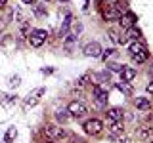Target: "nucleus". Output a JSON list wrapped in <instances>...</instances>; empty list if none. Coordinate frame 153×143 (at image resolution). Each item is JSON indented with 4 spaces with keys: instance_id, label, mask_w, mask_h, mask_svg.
Here are the masks:
<instances>
[{
    "instance_id": "obj_30",
    "label": "nucleus",
    "mask_w": 153,
    "mask_h": 143,
    "mask_svg": "<svg viewBox=\"0 0 153 143\" xmlns=\"http://www.w3.org/2000/svg\"><path fill=\"white\" fill-rule=\"evenodd\" d=\"M23 4H33V0H21Z\"/></svg>"
},
{
    "instance_id": "obj_15",
    "label": "nucleus",
    "mask_w": 153,
    "mask_h": 143,
    "mask_svg": "<svg viewBox=\"0 0 153 143\" xmlns=\"http://www.w3.org/2000/svg\"><path fill=\"white\" fill-rule=\"evenodd\" d=\"M136 107L142 109V111H147V109L151 107V101L147 97H136Z\"/></svg>"
},
{
    "instance_id": "obj_31",
    "label": "nucleus",
    "mask_w": 153,
    "mask_h": 143,
    "mask_svg": "<svg viewBox=\"0 0 153 143\" xmlns=\"http://www.w3.org/2000/svg\"><path fill=\"white\" fill-rule=\"evenodd\" d=\"M149 73H151V74H153V69H151V71H149Z\"/></svg>"
},
{
    "instance_id": "obj_27",
    "label": "nucleus",
    "mask_w": 153,
    "mask_h": 143,
    "mask_svg": "<svg viewBox=\"0 0 153 143\" xmlns=\"http://www.w3.org/2000/svg\"><path fill=\"white\" fill-rule=\"evenodd\" d=\"M111 54H113V50H105L103 54H102V59H107V57L111 55Z\"/></svg>"
},
{
    "instance_id": "obj_26",
    "label": "nucleus",
    "mask_w": 153,
    "mask_h": 143,
    "mask_svg": "<svg viewBox=\"0 0 153 143\" xmlns=\"http://www.w3.org/2000/svg\"><path fill=\"white\" fill-rule=\"evenodd\" d=\"M35 12H36V15H44V8H42V6H35Z\"/></svg>"
},
{
    "instance_id": "obj_20",
    "label": "nucleus",
    "mask_w": 153,
    "mask_h": 143,
    "mask_svg": "<svg viewBox=\"0 0 153 143\" xmlns=\"http://www.w3.org/2000/svg\"><path fill=\"white\" fill-rule=\"evenodd\" d=\"M90 80V74H82L79 80H76V84H79V88H82V86H86V82Z\"/></svg>"
},
{
    "instance_id": "obj_13",
    "label": "nucleus",
    "mask_w": 153,
    "mask_h": 143,
    "mask_svg": "<svg viewBox=\"0 0 153 143\" xmlns=\"http://www.w3.org/2000/svg\"><path fill=\"white\" fill-rule=\"evenodd\" d=\"M117 90H119V92H123L124 95H132L134 94L132 84L130 82H123V80H121V82H117Z\"/></svg>"
},
{
    "instance_id": "obj_4",
    "label": "nucleus",
    "mask_w": 153,
    "mask_h": 143,
    "mask_svg": "<svg viewBox=\"0 0 153 143\" xmlns=\"http://www.w3.org/2000/svg\"><path fill=\"white\" fill-rule=\"evenodd\" d=\"M48 32L44 31V29H35V31H31V35H29V42H31V46L35 48H40L42 44H44Z\"/></svg>"
},
{
    "instance_id": "obj_5",
    "label": "nucleus",
    "mask_w": 153,
    "mask_h": 143,
    "mask_svg": "<svg viewBox=\"0 0 153 143\" xmlns=\"http://www.w3.org/2000/svg\"><path fill=\"white\" fill-rule=\"evenodd\" d=\"M103 130V122L98 120V118H90V120L84 122V132L90 133V136H98Z\"/></svg>"
},
{
    "instance_id": "obj_2",
    "label": "nucleus",
    "mask_w": 153,
    "mask_h": 143,
    "mask_svg": "<svg viewBox=\"0 0 153 143\" xmlns=\"http://www.w3.org/2000/svg\"><path fill=\"white\" fill-rule=\"evenodd\" d=\"M44 136L50 141H61L67 136V132L61 126H57V124H48V126L44 128Z\"/></svg>"
},
{
    "instance_id": "obj_19",
    "label": "nucleus",
    "mask_w": 153,
    "mask_h": 143,
    "mask_svg": "<svg viewBox=\"0 0 153 143\" xmlns=\"http://www.w3.org/2000/svg\"><path fill=\"white\" fill-rule=\"evenodd\" d=\"M16 136H17V130H16V128H10L8 133H6V139H4V143H10V141H12Z\"/></svg>"
},
{
    "instance_id": "obj_21",
    "label": "nucleus",
    "mask_w": 153,
    "mask_h": 143,
    "mask_svg": "<svg viewBox=\"0 0 153 143\" xmlns=\"http://www.w3.org/2000/svg\"><path fill=\"white\" fill-rule=\"evenodd\" d=\"M113 143H130V139H128L126 136H115V139H113Z\"/></svg>"
},
{
    "instance_id": "obj_1",
    "label": "nucleus",
    "mask_w": 153,
    "mask_h": 143,
    "mask_svg": "<svg viewBox=\"0 0 153 143\" xmlns=\"http://www.w3.org/2000/svg\"><path fill=\"white\" fill-rule=\"evenodd\" d=\"M130 57L134 61H138V63H143V61H147V57H149V52H147V48L140 44V42H132L130 44Z\"/></svg>"
},
{
    "instance_id": "obj_29",
    "label": "nucleus",
    "mask_w": 153,
    "mask_h": 143,
    "mask_svg": "<svg viewBox=\"0 0 153 143\" xmlns=\"http://www.w3.org/2000/svg\"><path fill=\"white\" fill-rule=\"evenodd\" d=\"M6 2H8V0H0V8H4V6H6Z\"/></svg>"
},
{
    "instance_id": "obj_3",
    "label": "nucleus",
    "mask_w": 153,
    "mask_h": 143,
    "mask_svg": "<svg viewBox=\"0 0 153 143\" xmlns=\"http://www.w3.org/2000/svg\"><path fill=\"white\" fill-rule=\"evenodd\" d=\"M67 113H69L71 116H75V118H80V116H84V114L88 113V107H86L82 101H71L67 105Z\"/></svg>"
},
{
    "instance_id": "obj_10",
    "label": "nucleus",
    "mask_w": 153,
    "mask_h": 143,
    "mask_svg": "<svg viewBox=\"0 0 153 143\" xmlns=\"http://www.w3.org/2000/svg\"><path fill=\"white\" fill-rule=\"evenodd\" d=\"M107 116H109V120H113V122H121L123 116H124V111L121 107H109L107 109Z\"/></svg>"
},
{
    "instance_id": "obj_17",
    "label": "nucleus",
    "mask_w": 153,
    "mask_h": 143,
    "mask_svg": "<svg viewBox=\"0 0 153 143\" xmlns=\"http://www.w3.org/2000/svg\"><path fill=\"white\" fill-rule=\"evenodd\" d=\"M109 132H111L113 136H121V133H123V124L111 120V124H109Z\"/></svg>"
},
{
    "instance_id": "obj_14",
    "label": "nucleus",
    "mask_w": 153,
    "mask_h": 143,
    "mask_svg": "<svg viewBox=\"0 0 153 143\" xmlns=\"http://www.w3.org/2000/svg\"><path fill=\"white\" fill-rule=\"evenodd\" d=\"M136 136H138V139H149V137H151V128L149 126L138 128V130H136Z\"/></svg>"
},
{
    "instance_id": "obj_12",
    "label": "nucleus",
    "mask_w": 153,
    "mask_h": 143,
    "mask_svg": "<svg viewBox=\"0 0 153 143\" xmlns=\"http://www.w3.org/2000/svg\"><path fill=\"white\" fill-rule=\"evenodd\" d=\"M134 23H136V15H134V13L128 12L126 15H121V25H123L124 29H130V27H134Z\"/></svg>"
},
{
    "instance_id": "obj_23",
    "label": "nucleus",
    "mask_w": 153,
    "mask_h": 143,
    "mask_svg": "<svg viewBox=\"0 0 153 143\" xmlns=\"http://www.w3.org/2000/svg\"><path fill=\"white\" fill-rule=\"evenodd\" d=\"M109 36H111V40H115V42H119V32L115 31V29H111V31H109Z\"/></svg>"
},
{
    "instance_id": "obj_25",
    "label": "nucleus",
    "mask_w": 153,
    "mask_h": 143,
    "mask_svg": "<svg viewBox=\"0 0 153 143\" xmlns=\"http://www.w3.org/2000/svg\"><path fill=\"white\" fill-rule=\"evenodd\" d=\"M10 86H19V76H12L10 78Z\"/></svg>"
},
{
    "instance_id": "obj_28",
    "label": "nucleus",
    "mask_w": 153,
    "mask_h": 143,
    "mask_svg": "<svg viewBox=\"0 0 153 143\" xmlns=\"http://www.w3.org/2000/svg\"><path fill=\"white\" fill-rule=\"evenodd\" d=\"M146 90H147V92H149V94H153V80H151L149 84H147V88H146Z\"/></svg>"
},
{
    "instance_id": "obj_7",
    "label": "nucleus",
    "mask_w": 153,
    "mask_h": 143,
    "mask_svg": "<svg viewBox=\"0 0 153 143\" xmlns=\"http://www.w3.org/2000/svg\"><path fill=\"white\" fill-rule=\"evenodd\" d=\"M102 13H103V19H105V21H117V19H121V15H123V13L119 12V10L113 6V4H109V6H103Z\"/></svg>"
},
{
    "instance_id": "obj_11",
    "label": "nucleus",
    "mask_w": 153,
    "mask_h": 143,
    "mask_svg": "<svg viewBox=\"0 0 153 143\" xmlns=\"http://www.w3.org/2000/svg\"><path fill=\"white\" fill-rule=\"evenodd\" d=\"M134 76H136V69H132V67H123V71H121L123 82H130V80H134Z\"/></svg>"
},
{
    "instance_id": "obj_8",
    "label": "nucleus",
    "mask_w": 153,
    "mask_h": 143,
    "mask_svg": "<svg viewBox=\"0 0 153 143\" xmlns=\"http://www.w3.org/2000/svg\"><path fill=\"white\" fill-rule=\"evenodd\" d=\"M94 92V97H96V103L100 105V107H103L105 103H107V88H103V86H98L96 84L92 88Z\"/></svg>"
},
{
    "instance_id": "obj_24",
    "label": "nucleus",
    "mask_w": 153,
    "mask_h": 143,
    "mask_svg": "<svg viewBox=\"0 0 153 143\" xmlns=\"http://www.w3.org/2000/svg\"><path fill=\"white\" fill-rule=\"evenodd\" d=\"M80 31H82V25H80V23H75V25H73V35H75V32L79 35Z\"/></svg>"
},
{
    "instance_id": "obj_9",
    "label": "nucleus",
    "mask_w": 153,
    "mask_h": 143,
    "mask_svg": "<svg viewBox=\"0 0 153 143\" xmlns=\"http://www.w3.org/2000/svg\"><path fill=\"white\" fill-rule=\"evenodd\" d=\"M82 52H84V55H88V57H100L103 50H102V46H100L98 42H88Z\"/></svg>"
},
{
    "instance_id": "obj_22",
    "label": "nucleus",
    "mask_w": 153,
    "mask_h": 143,
    "mask_svg": "<svg viewBox=\"0 0 153 143\" xmlns=\"http://www.w3.org/2000/svg\"><path fill=\"white\" fill-rule=\"evenodd\" d=\"M109 71H113V73H121L123 71V65H119V63H109Z\"/></svg>"
},
{
    "instance_id": "obj_16",
    "label": "nucleus",
    "mask_w": 153,
    "mask_h": 143,
    "mask_svg": "<svg viewBox=\"0 0 153 143\" xmlns=\"http://www.w3.org/2000/svg\"><path fill=\"white\" fill-rule=\"evenodd\" d=\"M56 120L59 124H65L69 120V113H67V109H59V111H56Z\"/></svg>"
},
{
    "instance_id": "obj_18",
    "label": "nucleus",
    "mask_w": 153,
    "mask_h": 143,
    "mask_svg": "<svg viewBox=\"0 0 153 143\" xmlns=\"http://www.w3.org/2000/svg\"><path fill=\"white\" fill-rule=\"evenodd\" d=\"M96 80H98V86L100 84H105L109 80V71H105V73H100V74H96Z\"/></svg>"
},
{
    "instance_id": "obj_6",
    "label": "nucleus",
    "mask_w": 153,
    "mask_h": 143,
    "mask_svg": "<svg viewBox=\"0 0 153 143\" xmlns=\"http://www.w3.org/2000/svg\"><path fill=\"white\" fill-rule=\"evenodd\" d=\"M46 94V88H36V90H33L31 94L25 97V105L27 107H35V105L40 101V97Z\"/></svg>"
}]
</instances>
